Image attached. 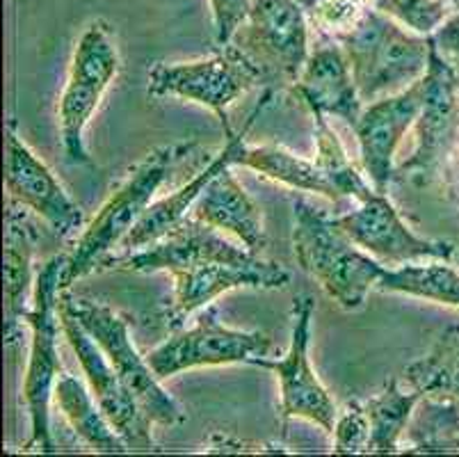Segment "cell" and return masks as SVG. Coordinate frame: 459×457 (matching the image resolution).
<instances>
[{
  "label": "cell",
  "mask_w": 459,
  "mask_h": 457,
  "mask_svg": "<svg viewBox=\"0 0 459 457\" xmlns=\"http://www.w3.org/2000/svg\"><path fill=\"white\" fill-rule=\"evenodd\" d=\"M195 146L197 145L192 142L158 146L128 171L126 179L108 197L101 211L82 229L71 254H66L62 291H69L82 277L103 270V263L112 257L115 247H122L124 238L152 207L156 192L169 179V171L192 156Z\"/></svg>",
  "instance_id": "obj_1"
},
{
  "label": "cell",
  "mask_w": 459,
  "mask_h": 457,
  "mask_svg": "<svg viewBox=\"0 0 459 457\" xmlns=\"http://www.w3.org/2000/svg\"><path fill=\"white\" fill-rule=\"evenodd\" d=\"M332 40L343 46L364 103L398 94L420 81L432 53V37L407 31L373 5L350 31Z\"/></svg>",
  "instance_id": "obj_2"
},
{
  "label": "cell",
  "mask_w": 459,
  "mask_h": 457,
  "mask_svg": "<svg viewBox=\"0 0 459 457\" xmlns=\"http://www.w3.org/2000/svg\"><path fill=\"white\" fill-rule=\"evenodd\" d=\"M293 250L299 266L318 279L343 312H357L389 268L370 257L308 201H293Z\"/></svg>",
  "instance_id": "obj_3"
},
{
  "label": "cell",
  "mask_w": 459,
  "mask_h": 457,
  "mask_svg": "<svg viewBox=\"0 0 459 457\" xmlns=\"http://www.w3.org/2000/svg\"><path fill=\"white\" fill-rule=\"evenodd\" d=\"M66 257H53L37 272L32 304L26 313L30 327V355H28L23 400L30 417V437L23 451L57 453L51 427V400L60 373V293Z\"/></svg>",
  "instance_id": "obj_4"
},
{
  "label": "cell",
  "mask_w": 459,
  "mask_h": 457,
  "mask_svg": "<svg viewBox=\"0 0 459 457\" xmlns=\"http://www.w3.org/2000/svg\"><path fill=\"white\" fill-rule=\"evenodd\" d=\"M308 19L298 0H252L231 44L252 62L263 85L290 90L311 56Z\"/></svg>",
  "instance_id": "obj_5"
},
{
  "label": "cell",
  "mask_w": 459,
  "mask_h": 457,
  "mask_svg": "<svg viewBox=\"0 0 459 457\" xmlns=\"http://www.w3.org/2000/svg\"><path fill=\"white\" fill-rule=\"evenodd\" d=\"M416 146L395 167L416 188L441 181L459 151V75L432 41L429 65L423 75V103L414 124Z\"/></svg>",
  "instance_id": "obj_6"
},
{
  "label": "cell",
  "mask_w": 459,
  "mask_h": 457,
  "mask_svg": "<svg viewBox=\"0 0 459 457\" xmlns=\"http://www.w3.org/2000/svg\"><path fill=\"white\" fill-rule=\"evenodd\" d=\"M117 74H119V50L110 25L103 19L91 21L74 50L60 108H57L62 146L74 165L91 163L85 146V128Z\"/></svg>",
  "instance_id": "obj_7"
},
{
  "label": "cell",
  "mask_w": 459,
  "mask_h": 457,
  "mask_svg": "<svg viewBox=\"0 0 459 457\" xmlns=\"http://www.w3.org/2000/svg\"><path fill=\"white\" fill-rule=\"evenodd\" d=\"M60 302L74 312V316L81 321L90 337L103 347L115 371L119 373L124 384L131 389L133 396L140 400V405L152 417L153 423L174 427L186 421V412L177 402V398L169 396L160 387V380L149 366L147 357H142L137 352L135 343L128 334L126 316H122L103 302L82 300V297L71 295L69 291L60 293Z\"/></svg>",
  "instance_id": "obj_8"
},
{
  "label": "cell",
  "mask_w": 459,
  "mask_h": 457,
  "mask_svg": "<svg viewBox=\"0 0 459 457\" xmlns=\"http://www.w3.org/2000/svg\"><path fill=\"white\" fill-rule=\"evenodd\" d=\"M258 85H263L261 75L252 62L236 46L227 44L202 60L158 62L149 71L147 92L153 99L177 96L206 106L220 119L224 136H231L229 106Z\"/></svg>",
  "instance_id": "obj_9"
},
{
  "label": "cell",
  "mask_w": 459,
  "mask_h": 457,
  "mask_svg": "<svg viewBox=\"0 0 459 457\" xmlns=\"http://www.w3.org/2000/svg\"><path fill=\"white\" fill-rule=\"evenodd\" d=\"M270 350L273 341L268 334L231 330L220 322L217 309L208 304L190 330L174 332L149 352L147 362L158 380H165L192 368L252 364L258 357H268Z\"/></svg>",
  "instance_id": "obj_10"
},
{
  "label": "cell",
  "mask_w": 459,
  "mask_h": 457,
  "mask_svg": "<svg viewBox=\"0 0 459 457\" xmlns=\"http://www.w3.org/2000/svg\"><path fill=\"white\" fill-rule=\"evenodd\" d=\"M313 313H316L313 297L308 293L295 295L293 309H290V343H288L286 355L279 359L258 357L254 359L252 366L265 368L279 377L283 426L290 418H304L332 435L338 408L313 371L311 357H308Z\"/></svg>",
  "instance_id": "obj_11"
},
{
  "label": "cell",
  "mask_w": 459,
  "mask_h": 457,
  "mask_svg": "<svg viewBox=\"0 0 459 457\" xmlns=\"http://www.w3.org/2000/svg\"><path fill=\"white\" fill-rule=\"evenodd\" d=\"M60 321L62 332H65L71 350L81 362L90 391L94 393L96 402L101 405V409L110 418L117 433L122 435L131 453L156 451V444H153L152 437V417L144 412L140 400L124 384V380L115 371L103 347L90 337V332L81 325V321L62 302Z\"/></svg>",
  "instance_id": "obj_12"
},
{
  "label": "cell",
  "mask_w": 459,
  "mask_h": 457,
  "mask_svg": "<svg viewBox=\"0 0 459 457\" xmlns=\"http://www.w3.org/2000/svg\"><path fill=\"white\" fill-rule=\"evenodd\" d=\"M336 226L354 245L386 268H400L419 261H450L455 245L448 241H432L414 233L400 217L386 192H377L357 201V208L333 217Z\"/></svg>",
  "instance_id": "obj_13"
},
{
  "label": "cell",
  "mask_w": 459,
  "mask_h": 457,
  "mask_svg": "<svg viewBox=\"0 0 459 457\" xmlns=\"http://www.w3.org/2000/svg\"><path fill=\"white\" fill-rule=\"evenodd\" d=\"M5 186L10 199L30 208L60 238L66 241L82 233V208L71 199L48 165L39 161L35 151L16 136L14 121L7 124L5 131Z\"/></svg>",
  "instance_id": "obj_14"
},
{
  "label": "cell",
  "mask_w": 459,
  "mask_h": 457,
  "mask_svg": "<svg viewBox=\"0 0 459 457\" xmlns=\"http://www.w3.org/2000/svg\"><path fill=\"white\" fill-rule=\"evenodd\" d=\"M254 251L247 247H238L231 241L217 233L215 226L187 215L172 232L156 241L153 245L135 251H124L122 257H110L103 263V270H124L137 275L152 272H177L183 268L202 266L208 261L245 263L252 261Z\"/></svg>",
  "instance_id": "obj_15"
},
{
  "label": "cell",
  "mask_w": 459,
  "mask_h": 457,
  "mask_svg": "<svg viewBox=\"0 0 459 457\" xmlns=\"http://www.w3.org/2000/svg\"><path fill=\"white\" fill-rule=\"evenodd\" d=\"M174 300L165 313V325L177 330L187 316L206 309L222 293L238 288H254V291H279L290 284V272L281 263L265 261L254 257L245 263L208 261L202 266L183 268L172 272Z\"/></svg>",
  "instance_id": "obj_16"
},
{
  "label": "cell",
  "mask_w": 459,
  "mask_h": 457,
  "mask_svg": "<svg viewBox=\"0 0 459 457\" xmlns=\"http://www.w3.org/2000/svg\"><path fill=\"white\" fill-rule=\"evenodd\" d=\"M423 103V78L398 94L370 101L352 126L361 154V167L375 190L386 192L395 179V151L416 124Z\"/></svg>",
  "instance_id": "obj_17"
},
{
  "label": "cell",
  "mask_w": 459,
  "mask_h": 457,
  "mask_svg": "<svg viewBox=\"0 0 459 457\" xmlns=\"http://www.w3.org/2000/svg\"><path fill=\"white\" fill-rule=\"evenodd\" d=\"M273 96H274L273 87H265L261 101H258L256 108L252 110V115H249L247 121H245L243 131L240 133L233 131L231 136H227L224 149L220 151V154H215V156L206 163V167H204V170L195 176V179H190L187 183H183V186L178 188V190H174L172 195H167V197H162V199L153 201L152 207L147 208V213L142 215V220L133 226L131 233L124 238V242H122L124 251H135V250H142V247L153 245V242L160 241L162 236H167V233L172 232L174 226L181 224V222L190 215L192 208H195V204H197L199 195H202L204 188L208 186V181H211L212 176H215L220 170H224V167H233L238 149L243 146V142H245V137H247L249 128H252L254 119H256V117L261 115L265 108H268V103L273 101Z\"/></svg>",
  "instance_id": "obj_18"
},
{
  "label": "cell",
  "mask_w": 459,
  "mask_h": 457,
  "mask_svg": "<svg viewBox=\"0 0 459 457\" xmlns=\"http://www.w3.org/2000/svg\"><path fill=\"white\" fill-rule=\"evenodd\" d=\"M290 92L311 110V115L338 117L350 126L357 124L366 106L343 46L327 35L311 48V56Z\"/></svg>",
  "instance_id": "obj_19"
},
{
  "label": "cell",
  "mask_w": 459,
  "mask_h": 457,
  "mask_svg": "<svg viewBox=\"0 0 459 457\" xmlns=\"http://www.w3.org/2000/svg\"><path fill=\"white\" fill-rule=\"evenodd\" d=\"M26 207L10 199L5 211V343H16L32 304L37 275L32 270L37 226Z\"/></svg>",
  "instance_id": "obj_20"
},
{
  "label": "cell",
  "mask_w": 459,
  "mask_h": 457,
  "mask_svg": "<svg viewBox=\"0 0 459 457\" xmlns=\"http://www.w3.org/2000/svg\"><path fill=\"white\" fill-rule=\"evenodd\" d=\"M190 215L215 226L217 232L233 233L254 254L265 247L261 208L238 183L231 167H224L212 176Z\"/></svg>",
  "instance_id": "obj_21"
},
{
  "label": "cell",
  "mask_w": 459,
  "mask_h": 457,
  "mask_svg": "<svg viewBox=\"0 0 459 457\" xmlns=\"http://www.w3.org/2000/svg\"><path fill=\"white\" fill-rule=\"evenodd\" d=\"M233 165H243L249 170L258 171L265 179L283 183V186L293 188V190L302 192H316L320 197H327L332 201H343L332 181L327 179L320 165L316 161H307V158L298 156L293 151L283 149L277 145H261L249 146L243 142V146L238 149L236 163Z\"/></svg>",
  "instance_id": "obj_22"
},
{
  "label": "cell",
  "mask_w": 459,
  "mask_h": 457,
  "mask_svg": "<svg viewBox=\"0 0 459 457\" xmlns=\"http://www.w3.org/2000/svg\"><path fill=\"white\" fill-rule=\"evenodd\" d=\"M57 408L65 414L74 433L96 453H131L122 435L117 433L110 418L96 402L94 393L87 391L85 384L78 377L62 373L56 384Z\"/></svg>",
  "instance_id": "obj_23"
},
{
  "label": "cell",
  "mask_w": 459,
  "mask_h": 457,
  "mask_svg": "<svg viewBox=\"0 0 459 457\" xmlns=\"http://www.w3.org/2000/svg\"><path fill=\"white\" fill-rule=\"evenodd\" d=\"M407 453L416 455H459V400L423 396L404 430Z\"/></svg>",
  "instance_id": "obj_24"
},
{
  "label": "cell",
  "mask_w": 459,
  "mask_h": 457,
  "mask_svg": "<svg viewBox=\"0 0 459 457\" xmlns=\"http://www.w3.org/2000/svg\"><path fill=\"white\" fill-rule=\"evenodd\" d=\"M420 398H423V393L409 387L403 389L398 377H394L377 396L364 400L370 421L368 455H395V453H400V439H403Z\"/></svg>",
  "instance_id": "obj_25"
},
{
  "label": "cell",
  "mask_w": 459,
  "mask_h": 457,
  "mask_svg": "<svg viewBox=\"0 0 459 457\" xmlns=\"http://www.w3.org/2000/svg\"><path fill=\"white\" fill-rule=\"evenodd\" d=\"M377 291L420 297L444 307L459 309V272L448 266V261L407 263L384 272Z\"/></svg>",
  "instance_id": "obj_26"
},
{
  "label": "cell",
  "mask_w": 459,
  "mask_h": 457,
  "mask_svg": "<svg viewBox=\"0 0 459 457\" xmlns=\"http://www.w3.org/2000/svg\"><path fill=\"white\" fill-rule=\"evenodd\" d=\"M404 384L423 396H448L459 400V325L448 327L428 355L409 364Z\"/></svg>",
  "instance_id": "obj_27"
},
{
  "label": "cell",
  "mask_w": 459,
  "mask_h": 457,
  "mask_svg": "<svg viewBox=\"0 0 459 457\" xmlns=\"http://www.w3.org/2000/svg\"><path fill=\"white\" fill-rule=\"evenodd\" d=\"M313 119H316V146H318V158H316V163L327 174V179L336 188L341 199L361 201L373 195L375 186L368 181V176L361 174L354 167V163L350 161L343 145L338 140L336 131L327 124V117L313 115Z\"/></svg>",
  "instance_id": "obj_28"
},
{
  "label": "cell",
  "mask_w": 459,
  "mask_h": 457,
  "mask_svg": "<svg viewBox=\"0 0 459 457\" xmlns=\"http://www.w3.org/2000/svg\"><path fill=\"white\" fill-rule=\"evenodd\" d=\"M370 5L423 37H432L455 12L448 0H370Z\"/></svg>",
  "instance_id": "obj_29"
},
{
  "label": "cell",
  "mask_w": 459,
  "mask_h": 457,
  "mask_svg": "<svg viewBox=\"0 0 459 457\" xmlns=\"http://www.w3.org/2000/svg\"><path fill=\"white\" fill-rule=\"evenodd\" d=\"M333 455H368L370 421L364 400H350L338 409L333 426Z\"/></svg>",
  "instance_id": "obj_30"
},
{
  "label": "cell",
  "mask_w": 459,
  "mask_h": 457,
  "mask_svg": "<svg viewBox=\"0 0 459 457\" xmlns=\"http://www.w3.org/2000/svg\"><path fill=\"white\" fill-rule=\"evenodd\" d=\"M252 0H211V16H212V37L215 46L231 44L240 25L247 21Z\"/></svg>",
  "instance_id": "obj_31"
},
{
  "label": "cell",
  "mask_w": 459,
  "mask_h": 457,
  "mask_svg": "<svg viewBox=\"0 0 459 457\" xmlns=\"http://www.w3.org/2000/svg\"><path fill=\"white\" fill-rule=\"evenodd\" d=\"M434 46L439 50L444 60L457 71L459 75V10H455L448 19L444 21L439 31L432 35Z\"/></svg>",
  "instance_id": "obj_32"
},
{
  "label": "cell",
  "mask_w": 459,
  "mask_h": 457,
  "mask_svg": "<svg viewBox=\"0 0 459 457\" xmlns=\"http://www.w3.org/2000/svg\"><path fill=\"white\" fill-rule=\"evenodd\" d=\"M298 3L304 7V10L308 12V16L313 19V16H316V12L320 10V5H323L325 0H298Z\"/></svg>",
  "instance_id": "obj_33"
},
{
  "label": "cell",
  "mask_w": 459,
  "mask_h": 457,
  "mask_svg": "<svg viewBox=\"0 0 459 457\" xmlns=\"http://www.w3.org/2000/svg\"><path fill=\"white\" fill-rule=\"evenodd\" d=\"M450 5H453V10H459V0H448Z\"/></svg>",
  "instance_id": "obj_34"
}]
</instances>
